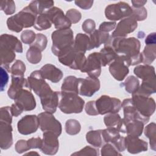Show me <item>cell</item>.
Segmentation results:
<instances>
[{
    "label": "cell",
    "instance_id": "obj_1",
    "mask_svg": "<svg viewBox=\"0 0 156 156\" xmlns=\"http://www.w3.org/2000/svg\"><path fill=\"white\" fill-rule=\"evenodd\" d=\"M104 46L112 47L118 54L124 55L129 66L136 65L143 62V57L140 52L141 43L135 37L122 38L110 36Z\"/></svg>",
    "mask_w": 156,
    "mask_h": 156
},
{
    "label": "cell",
    "instance_id": "obj_2",
    "mask_svg": "<svg viewBox=\"0 0 156 156\" xmlns=\"http://www.w3.org/2000/svg\"><path fill=\"white\" fill-rule=\"evenodd\" d=\"M38 14L29 5L23 9L17 14L9 17L7 20V26L9 30L20 32L23 28L34 26Z\"/></svg>",
    "mask_w": 156,
    "mask_h": 156
},
{
    "label": "cell",
    "instance_id": "obj_3",
    "mask_svg": "<svg viewBox=\"0 0 156 156\" xmlns=\"http://www.w3.org/2000/svg\"><path fill=\"white\" fill-rule=\"evenodd\" d=\"M51 38L52 41L51 50L56 56L73 46L74 41L73 32L70 28L54 31Z\"/></svg>",
    "mask_w": 156,
    "mask_h": 156
},
{
    "label": "cell",
    "instance_id": "obj_4",
    "mask_svg": "<svg viewBox=\"0 0 156 156\" xmlns=\"http://www.w3.org/2000/svg\"><path fill=\"white\" fill-rule=\"evenodd\" d=\"M84 100L78 94L71 92H59L58 108L64 113H79L83 110Z\"/></svg>",
    "mask_w": 156,
    "mask_h": 156
},
{
    "label": "cell",
    "instance_id": "obj_5",
    "mask_svg": "<svg viewBox=\"0 0 156 156\" xmlns=\"http://www.w3.org/2000/svg\"><path fill=\"white\" fill-rule=\"evenodd\" d=\"M57 57L58 61L62 65L75 70H80L87 60L85 53L76 51L73 46L62 52Z\"/></svg>",
    "mask_w": 156,
    "mask_h": 156
},
{
    "label": "cell",
    "instance_id": "obj_6",
    "mask_svg": "<svg viewBox=\"0 0 156 156\" xmlns=\"http://www.w3.org/2000/svg\"><path fill=\"white\" fill-rule=\"evenodd\" d=\"M132 8L126 2L120 1L107 5L105 9V17L111 21H118L130 16Z\"/></svg>",
    "mask_w": 156,
    "mask_h": 156
},
{
    "label": "cell",
    "instance_id": "obj_7",
    "mask_svg": "<svg viewBox=\"0 0 156 156\" xmlns=\"http://www.w3.org/2000/svg\"><path fill=\"white\" fill-rule=\"evenodd\" d=\"M136 110L143 116L150 118L155 110V102L153 98L137 94H133L132 98Z\"/></svg>",
    "mask_w": 156,
    "mask_h": 156
},
{
    "label": "cell",
    "instance_id": "obj_8",
    "mask_svg": "<svg viewBox=\"0 0 156 156\" xmlns=\"http://www.w3.org/2000/svg\"><path fill=\"white\" fill-rule=\"evenodd\" d=\"M96 107L99 115L118 113L121 108V101L116 98L102 95L95 101Z\"/></svg>",
    "mask_w": 156,
    "mask_h": 156
},
{
    "label": "cell",
    "instance_id": "obj_9",
    "mask_svg": "<svg viewBox=\"0 0 156 156\" xmlns=\"http://www.w3.org/2000/svg\"><path fill=\"white\" fill-rule=\"evenodd\" d=\"M40 122V128L43 131H51L54 132L58 136L62 133V124L52 115L45 112L38 115Z\"/></svg>",
    "mask_w": 156,
    "mask_h": 156
},
{
    "label": "cell",
    "instance_id": "obj_10",
    "mask_svg": "<svg viewBox=\"0 0 156 156\" xmlns=\"http://www.w3.org/2000/svg\"><path fill=\"white\" fill-rule=\"evenodd\" d=\"M129 65L124 55H120L109 65L111 75L117 80H123L129 74Z\"/></svg>",
    "mask_w": 156,
    "mask_h": 156
},
{
    "label": "cell",
    "instance_id": "obj_11",
    "mask_svg": "<svg viewBox=\"0 0 156 156\" xmlns=\"http://www.w3.org/2000/svg\"><path fill=\"white\" fill-rule=\"evenodd\" d=\"M101 60L99 52L90 54L87 58L85 65L80 69L82 73H86L88 76L98 78L101 73Z\"/></svg>",
    "mask_w": 156,
    "mask_h": 156
},
{
    "label": "cell",
    "instance_id": "obj_12",
    "mask_svg": "<svg viewBox=\"0 0 156 156\" xmlns=\"http://www.w3.org/2000/svg\"><path fill=\"white\" fill-rule=\"evenodd\" d=\"M40 127L39 118L35 115L23 116L17 124V129L22 135H29L35 132Z\"/></svg>",
    "mask_w": 156,
    "mask_h": 156
},
{
    "label": "cell",
    "instance_id": "obj_13",
    "mask_svg": "<svg viewBox=\"0 0 156 156\" xmlns=\"http://www.w3.org/2000/svg\"><path fill=\"white\" fill-rule=\"evenodd\" d=\"M58 136L53 132L44 131L43 133L41 152L46 155H55L59 147Z\"/></svg>",
    "mask_w": 156,
    "mask_h": 156
},
{
    "label": "cell",
    "instance_id": "obj_14",
    "mask_svg": "<svg viewBox=\"0 0 156 156\" xmlns=\"http://www.w3.org/2000/svg\"><path fill=\"white\" fill-rule=\"evenodd\" d=\"M55 28L57 30L70 28L71 23L60 8L52 7L46 12Z\"/></svg>",
    "mask_w": 156,
    "mask_h": 156
},
{
    "label": "cell",
    "instance_id": "obj_15",
    "mask_svg": "<svg viewBox=\"0 0 156 156\" xmlns=\"http://www.w3.org/2000/svg\"><path fill=\"white\" fill-rule=\"evenodd\" d=\"M100 89V81L98 78L87 77L79 78V94L81 96L91 97Z\"/></svg>",
    "mask_w": 156,
    "mask_h": 156
},
{
    "label": "cell",
    "instance_id": "obj_16",
    "mask_svg": "<svg viewBox=\"0 0 156 156\" xmlns=\"http://www.w3.org/2000/svg\"><path fill=\"white\" fill-rule=\"evenodd\" d=\"M14 101L23 111H30L35 109L36 107V101L34 96L27 88L21 90L16 94Z\"/></svg>",
    "mask_w": 156,
    "mask_h": 156
},
{
    "label": "cell",
    "instance_id": "obj_17",
    "mask_svg": "<svg viewBox=\"0 0 156 156\" xmlns=\"http://www.w3.org/2000/svg\"><path fill=\"white\" fill-rule=\"evenodd\" d=\"M137 21L131 16L122 19L116 26L112 36L126 38L127 34L133 32L137 27Z\"/></svg>",
    "mask_w": 156,
    "mask_h": 156
},
{
    "label": "cell",
    "instance_id": "obj_18",
    "mask_svg": "<svg viewBox=\"0 0 156 156\" xmlns=\"http://www.w3.org/2000/svg\"><path fill=\"white\" fill-rule=\"evenodd\" d=\"M121 107H122L124 112V119H135L141 121L144 124H146L149 118H146L142 116L135 107L132 98L125 99L121 103Z\"/></svg>",
    "mask_w": 156,
    "mask_h": 156
},
{
    "label": "cell",
    "instance_id": "obj_19",
    "mask_svg": "<svg viewBox=\"0 0 156 156\" xmlns=\"http://www.w3.org/2000/svg\"><path fill=\"white\" fill-rule=\"evenodd\" d=\"M125 140L126 149L130 154H138L147 150V143L139 136L127 135Z\"/></svg>",
    "mask_w": 156,
    "mask_h": 156
},
{
    "label": "cell",
    "instance_id": "obj_20",
    "mask_svg": "<svg viewBox=\"0 0 156 156\" xmlns=\"http://www.w3.org/2000/svg\"><path fill=\"white\" fill-rule=\"evenodd\" d=\"M12 123L0 121V147L2 149L10 148L13 144Z\"/></svg>",
    "mask_w": 156,
    "mask_h": 156
},
{
    "label": "cell",
    "instance_id": "obj_21",
    "mask_svg": "<svg viewBox=\"0 0 156 156\" xmlns=\"http://www.w3.org/2000/svg\"><path fill=\"white\" fill-rule=\"evenodd\" d=\"M23 88L31 90L27 79H26L24 76H12V83L7 91L9 97L12 99H14L16 94Z\"/></svg>",
    "mask_w": 156,
    "mask_h": 156
},
{
    "label": "cell",
    "instance_id": "obj_22",
    "mask_svg": "<svg viewBox=\"0 0 156 156\" xmlns=\"http://www.w3.org/2000/svg\"><path fill=\"white\" fill-rule=\"evenodd\" d=\"M40 71L44 79H48L53 83L58 82L63 77V72L52 64L44 65Z\"/></svg>",
    "mask_w": 156,
    "mask_h": 156
},
{
    "label": "cell",
    "instance_id": "obj_23",
    "mask_svg": "<svg viewBox=\"0 0 156 156\" xmlns=\"http://www.w3.org/2000/svg\"><path fill=\"white\" fill-rule=\"evenodd\" d=\"M43 109L51 113L55 112L58 105L59 92L52 91L46 96L40 98Z\"/></svg>",
    "mask_w": 156,
    "mask_h": 156
},
{
    "label": "cell",
    "instance_id": "obj_24",
    "mask_svg": "<svg viewBox=\"0 0 156 156\" xmlns=\"http://www.w3.org/2000/svg\"><path fill=\"white\" fill-rule=\"evenodd\" d=\"M27 79L30 89L33 90L34 93L37 95L39 94L42 89L48 84L43 77L40 70L33 71Z\"/></svg>",
    "mask_w": 156,
    "mask_h": 156
},
{
    "label": "cell",
    "instance_id": "obj_25",
    "mask_svg": "<svg viewBox=\"0 0 156 156\" xmlns=\"http://www.w3.org/2000/svg\"><path fill=\"white\" fill-rule=\"evenodd\" d=\"M122 119L127 135L140 136L142 134L144 124L141 121L135 119Z\"/></svg>",
    "mask_w": 156,
    "mask_h": 156
},
{
    "label": "cell",
    "instance_id": "obj_26",
    "mask_svg": "<svg viewBox=\"0 0 156 156\" xmlns=\"http://www.w3.org/2000/svg\"><path fill=\"white\" fill-rule=\"evenodd\" d=\"M104 122L107 127L113 128L119 132L126 133L123 119L118 113H111L106 115L104 118Z\"/></svg>",
    "mask_w": 156,
    "mask_h": 156
},
{
    "label": "cell",
    "instance_id": "obj_27",
    "mask_svg": "<svg viewBox=\"0 0 156 156\" xmlns=\"http://www.w3.org/2000/svg\"><path fill=\"white\" fill-rule=\"evenodd\" d=\"M133 72L136 77L142 79L143 81L155 79L154 67L149 65H138L134 68Z\"/></svg>",
    "mask_w": 156,
    "mask_h": 156
},
{
    "label": "cell",
    "instance_id": "obj_28",
    "mask_svg": "<svg viewBox=\"0 0 156 156\" xmlns=\"http://www.w3.org/2000/svg\"><path fill=\"white\" fill-rule=\"evenodd\" d=\"M0 43L9 46L18 53L23 52V46L18 38L12 35L2 34L0 37Z\"/></svg>",
    "mask_w": 156,
    "mask_h": 156
},
{
    "label": "cell",
    "instance_id": "obj_29",
    "mask_svg": "<svg viewBox=\"0 0 156 156\" xmlns=\"http://www.w3.org/2000/svg\"><path fill=\"white\" fill-rule=\"evenodd\" d=\"M73 48L76 51L83 53L91 50L90 37L85 34H77L74 41Z\"/></svg>",
    "mask_w": 156,
    "mask_h": 156
},
{
    "label": "cell",
    "instance_id": "obj_30",
    "mask_svg": "<svg viewBox=\"0 0 156 156\" xmlns=\"http://www.w3.org/2000/svg\"><path fill=\"white\" fill-rule=\"evenodd\" d=\"M110 35L108 33L102 32L100 30H94L90 34V48L91 49L99 47L102 44H105L108 40Z\"/></svg>",
    "mask_w": 156,
    "mask_h": 156
},
{
    "label": "cell",
    "instance_id": "obj_31",
    "mask_svg": "<svg viewBox=\"0 0 156 156\" xmlns=\"http://www.w3.org/2000/svg\"><path fill=\"white\" fill-rule=\"evenodd\" d=\"M79 78L73 76H69L65 78L61 87V91L79 94Z\"/></svg>",
    "mask_w": 156,
    "mask_h": 156
},
{
    "label": "cell",
    "instance_id": "obj_32",
    "mask_svg": "<svg viewBox=\"0 0 156 156\" xmlns=\"http://www.w3.org/2000/svg\"><path fill=\"white\" fill-rule=\"evenodd\" d=\"M101 64L102 66H105L113 62L118 56V54L110 46H104L100 52Z\"/></svg>",
    "mask_w": 156,
    "mask_h": 156
},
{
    "label": "cell",
    "instance_id": "obj_33",
    "mask_svg": "<svg viewBox=\"0 0 156 156\" xmlns=\"http://www.w3.org/2000/svg\"><path fill=\"white\" fill-rule=\"evenodd\" d=\"M1 66H9L15 58V51L9 46L0 43Z\"/></svg>",
    "mask_w": 156,
    "mask_h": 156
},
{
    "label": "cell",
    "instance_id": "obj_34",
    "mask_svg": "<svg viewBox=\"0 0 156 156\" xmlns=\"http://www.w3.org/2000/svg\"><path fill=\"white\" fill-rule=\"evenodd\" d=\"M54 2L53 1H33L28 5L38 15L46 12L53 7Z\"/></svg>",
    "mask_w": 156,
    "mask_h": 156
},
{
    "label": "cell",
    "instance_id": "obj_35",
    "mask_svg": "<svg viewBox=\"0 0 156 156\" xmlns=\"http://www.w3.org/2000/svg\"><path fill=\"white\" fill-rule=\"evenodd\" d=\"M86 140L93 146L101 147L104 142L102 135V130L99 129L88 132L86 134Z\"/></svg>",
    "mask_w": 156,
    "mask_h": 156
},
{
    "label": "cell",
    "instance_id": "obj_36",
    "mask_svg": "<svg viewBox=\"0 0 156 156\" xmlns=\"http://www.w3.org/2000/svg\"><path fill=\"white\" fill-rule=\"evenodd\" d=\"M155 79H154L143 81L141 85H140L138 90L134 94L149 96L152 94L155 93Z\"/></svg>",
    "mask_w": 156,
    "mask_h": 156
},
{
    "label": "cell",
    "instance_id": "obj_37",
    "mask_svg": "<svg viewBox=\"0 0 156 156\" xmlns=\"http://www.w3.org/2000/svg\"><path fill=\"white\" fill-rule=\"evenodd\" d=\"M143 63L144 65H149L155 59L156 56V47L155 44L146 45L143 52Z\"/></svg>",
    "mask_w": 156,
    "mask_h": 156
},
{
    "label": "cell",
    "instance_id": "obj_38",
    "mask_svg": "<svg viewBox=\"0 0 156 156\" xmlns=\"http://www.w3.org/2000/svg\"><path fill=\"white\" fill-rule=\"evenodd\" d=\"M52 24L47 13H44L37 16L34 27L38 30H43L50 28Z\"/></svg>",
    "mask_w": 156,
    "mask_h": 156
},
{
    "label": "cell",
    "instance_id": "obj_39",
    "mask_svg": "<svg viewBox=\"0 0 156 156\" xmlns=\"http://www.w3.org/2000/svg\"><path fill=\"white\" fill-rule=\"evenodd\" d=\"M42 58L41 51L38 48L30 45L26 52V58L29 62L32 64L39 63Z\"/></svg>",
    "mask_w": 156,
    "mask_h": 156
},
{
    "label": "cell",
    "instance_id": "obj_40",
    "mask_svg": "<svg viewBox=\"0 0 156 156\" xmlns=\"http://www.w3.org/2000/svg\"><path fill=\"white\" fill-rule=\"evenodd\" d=\"M156 125L155 122L149 124L144 129V134L149 138L151 148L153 151L156 150Z\"/></svg>",
    "mask_w": 156,
    "mask_h": 156
},
{
    "label": "cell",
    "instance_id": "obj_41",
    "mask_svg": "<svg viewBox=\"0 0 156 156\" xmlns=\"http://www.w3.org/2000/svg\"><path fill=\"white\" fill-rule=\"evenodd\" d=\"M102 135L105 143H113L121 136L118 130L110 127L102 130Z\"/></svg>",
    "mask_w": 156,
    "mask_h": 156
},
{
    "label": "cell",
    "instance_id": "obj_42",
    "mask_svg": "<svg viewBox=\"0 0 156 156\" xmlns=\"http://www.w3.org/2000/svg\"><path fill=\"white\" fill-rule=\"evenodd\" d=\"M123 85L126 91L133 94L138 90L140 87V82L136 77L130 76L126 78L123 83Z\"/></svg>",
    "mask_w": 156,
    "mask_h": 156
},
{
    "label": "cell",
    "instance_id": "obj_43",
    "mask_svg": "<svg viewBox=\"0 0 156 156\" xmlns=\"http://www.w3.org/2000/svg\"><path fill=\"white\" fill-rule=\"evenodd\" d=\"M80 129V124L76 119H69L65 123V131L69 135H74L79 133Z\"/></svg>",
    "mask_w": 156,
    "mask_h": 156
},
{
    "label": "cell",
    "instance_id": "obj_44",
    "mask_svg": "<svg viewBox=\"0 0 156 156\" xmlns=\"http://www.w3.org/2000/svg\"><path fill=\"white\" fill-rule=\"evenodd\" d=\"M26 71V65L24 62L20 60H16L10 68V73L12 76H24Z\"/></svg>",
    "mask_w": 156,
    "mask_h": 156
},
{
    "label": "cell",
    "instance_id": "obj_45",
    "mask_svg": "<svg viewBox=\"0 0 156 156\" xmlns=\"http://www.w3.org/2000/svg\"><path fill=\"white\" fill-rule=\"evenodd\" d=\"M101 154L102 156L108 155H121V153L110 143H106L101 148Z\"/></svg>",
    "mask_w": 156,
    "mask_h": 156
},
{
    "label": "cell",
    "instance_id": "obj_46",
    "mask_svg": "<svg viewBox=\"0 0 156 156\" xmlns=\"http://www.w3.org/2000/svg\"><path fill=\"white\" fill-rule=\"evenodd\" d=\"M1 9L7 15H12L15 11V4L12 0H4L1 1Z\"/></svg>",
    "mask_w": 156,
    "mask_h": 156
},
{
    "label": "cell",
    "instance_id": "obj_47",
    "mask_svg": "<svg viewBox=\"0 0 156 156\" xmlns=\"http://www.w3.org/2000/svg\"><path fill=\"white\" fill-rule=\"evenodd\" d=\"M8 72H10L9 66H1V85L0 90L3 91L9 81Z\"/></svg>",
    "mask_w": 156,
    "mask_h": 156
},
{
    "label": "cell",
    "instance_id": "obj_48",
    "mask_svg": "<svg viewBox=\"0 0 156 156\" xmlns=\"http://www.w3.org/2000/svg\"><path fill=\"white\" fill-rule=\"evenodd\" d=\"M47 43H48L47 37L44 35L42 34H37L36 35V38L34 42L30 45H33L38 48L42 52L45 49L47 46Z\"/></svg>",
    "mask_w": 156,
    "mask_h": 156
},
{
    "label": "cell",
    "instance_id": "obj_49",
    "mask_svg": "<svg viewBox=\"0 0 156 156\" xmlns=\"http://www.w3.org/2000/svg\"><path fill=\"white\" fill-rule=\"evenodd\" d=\"M36 35L31 30H25L21 35V40L24 44H32L36 38Z\"/></svg>",
    "mask_w": 156,
    "mask_h": 156
},
{
    "label": "cell",
    "instance_id": "obj_50",
    "mask_svg": "<svg viewBox=\"0 0 156 156\" xmlns=\"http://www.w3.org/2000/svg\"><path fill=\"white\" fill-rule=\"evenodd\" d=\"M131 16L137 21H143L147 17V10L144 7L132 9Z\"/></svg>",
    "mask_w": 156,
    "mask_h": 156
},
{
    "label": "cell",
    "instance_id": "obj_51",
    "mask_svg": "<svg viewBox=\"0 0 156 156\" xmlns=\"http://www.w3.org/2000/svg\"><path fill=\"white\" fill-rule=\"evenodd\" d=\"M72 155H99V151L98 149L91 147L90 146H87L81 150H80L78 152H74L71 154Z\"/></svg>",
    "mask_w": 156,
    "mask_h": 156
},
{
    "label": "cell",
    "instance_id": "obj_52",
    "mask_svg": "<svg viewBox=\"0 0 156 156\" xmlns=\"http://www.w3.org/2000/svg\"><path fill=\"white\" fill-rule=\"evenodd\" d=\"M66 17L71 21V24H76L78 23L81 19V13L79 11L74 9H71L66 12Z\"/></svg>",
    "mask_w": 156,
    "mask_h": 156
},
{
    "label": "cell",
    "instance_id": "obj_53",
    "mask_svg": "<svg viewBox=\"0 0 156 156\" xmlns=\"http://www.w3.org/2000/svg\"><path fill=\"white\" fill-rule=\"evenodd\" d=\"M0 112H1L0 121L12 123L13 115L10 110V107L6 106V107H1L0 109Z\"/></svg>",
    "mask_w": 156,
    "mask_h": 156
},
{
    "label": "cell",
    "instance_id": "obj_54",
    "mask_svg": "<svg viewBox=\"0 0 156 156\" xmlns=\"http://www.w3.org/2000/svg\"><path fill=\"white\" fill-rule=\"evenodd\" d=\"M82 28L85 33L88 34H91L95 30V28H96L95 22L91 19H87L82 23Z\"/></svg>",
    "mask_w": 156,
    "mask_h": 156
},
{
    "label": "cell",
    "instance_id": "obj_55",
    "mask_svg": "<svg viewBox=\"0 0 156 156\" xmlns=\"http://www.w3.org/2000/svg\"><path fill=\"white\" fill-rule=\"evenodd\" d=\"M29 150L27 141L24 140H20L15 144V151L18 154H22Z\"/></svg>",
    "mask_w": 156,
    "mask_h": 156
},
{
    "label": "cell",
    "instance_id": "obj_56",
    "mask_svg": "<svg viewBox=\"0 0 156 156\" xmlns=\"http://www.w3.org/2000/svg\"><path fill=\"white\" fill-rule=\"evenodd\" d=\"M85 110L87 114L89 115L95 116V115H99L96 107V103L94 101H91L88 102L85 105Z\"/></svg>",
    "mask_w": 156,
    "mask_h": 156
},
{
    "label": "cell",
    "instance_id": "obj_57",
    "mask_svg": "<svg viewBox=\"0 0 156 156\" xmlns=\"http://www.w3.org/2000/svg\"><path fill=\"white\" fill-rule=\"evenodd\" d=\"M116 23L115 21L111 22H103L102 23L99 27V30L108 33V32L112 31L116 27Z\"/></svg>",
    "mask_w": 156,
    "mask_h": 156
},
{
    "label": "cell",
    "instance_id": "obj_58",
    "mask_svg": "<svg viewBox=\"0 0 156 156\" xmlns=\"http://www.w3.org/2000/svg\"><path fill=\"white\" fill-rule=\"evenodd\" d=\"M27 141L29 149H37V148L40 149L42 146V140L40 137L32 138L28 140Z\"/></svg>",
    "mask_w": 156,
    "mask_h": 156
},
{
    "label": "cell",
    "instance_id": "obj_59",
    "mask_svg": "<svg viewBox=\"0 0 156 156\" xmlns=\"http://www.w3.org/2000/svg\"><path fill=\"white\" fill-rule=\"evenodd\" d=\"M76 5L80 8L84 9V10H88L91 7L93 4V1H88V0H82V1H74Z\"/></svg>",
    "mask_w": 156,
    "mask_h": 156
},
{
    "label": "cell",
    "instance_id": "obj_60",
    "mask_svg": "<svg viewBox=\"0 0 156 156\" xmlns=\"http://www.w3.org/2000/svg\"><path fill=\"white\" fill-rule=\"evenodd\" d=\"M10 110H11L12 115L15 117L18 116L23 112V109L18 105H17L15 102L11 105Z\"/></svg>",
    "mask_w": 156,
    "mask_h": 156
},
{
    "label": "cell",
    "instance_id": "obj_61",
    "mask_svg": "<svg viewBox=\"0 0 156 156\" xmlns=\"http://www.w3.org/2000/svg\"><path fill=\"white\" fill-rule=\"evenodd\" d=\"M145 43L146 45L155 44V32L151 33L146 37Z\"/></svg>",
    "mask_w": 156,
    "mask_h": 156
},
{
    "label": "cell",
    "instance_id": "obj_62",
    "mask_svg": "<svg viewBox=\"0 0 156 156\" xmlns=\"http://www.w3.org/2000/svg\"><path fill=\"white\" fill-rule=\"evenodd\" d=\"M133 8H140L143 7V5L147 2V1H132Z\"/></svg>",
    "mask_w": 156,
    "mask_h": 156
},
{
    "label": "cell",
    "instance_id": "obj_63",
    "mask_svg": "<svg viewBox=\"0 0 156 156\" xmlns=\"http://www.w3.org/2000/svg\"><path fill=\"white\" fill-rule=\"evenodd\" d=\"M32 154H35V155H39V154L36 152H28V153H26L25 154V155H32Z\"/></svg>",
    "mask_w": 156,
    "mask_h": 156
}]
</instances>
